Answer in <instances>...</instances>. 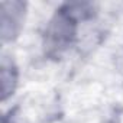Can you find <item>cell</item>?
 I'll return each instance as SVG.
<instances>
[{"instance_id":"1","label":"cell","mask_w":123,"mask_h":123,"mask_svg":"<svg viewBox=\"0 0 123 123\" xmlns=\"http://www.w3.org/2000/svg\"><path fill=\"white\" fill-rule=\"evenodd\" d=\"M23 6L22 3L12 2L2 5V35L3 39H12L22 23Z\"/></svg>"},{"instance_id":"2","label":"cell","mask_w":123,"mask_h":123,"mask_svg":"<svg viewBox=\"0 0 123 123\" xmlns=\"http://www.w3.org/2000/svg\"><path fill=\"white\" fill-rule=\"evenodd\" d=\"M51 33L55 41L62 42L71 36V28L65 19H58L56 22H54V25L51 28Z\"/></svg>"},{"instance_id":"3","label":"cell","mask_w":123,"mask_h":123,"mask_svg":"<svg viewBox=\"0 0 123 123\" xmlns=\"http://www.w3.org/2000/svg\"><path fill=\"white\" fill-rule=\"evenodd\" d=\"M2 81H3V97L6 98V96L12 93V90H13V83H15V75L12 74V67H7L6 64H3Z\"/></svg>"}]
</instances>
